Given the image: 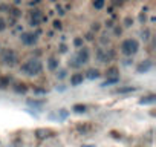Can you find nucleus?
Segmentation results:
<instances>
[{"instance_id": "nucleus-1", "label": "nucleus", "mask_w": 156, "mask_h": 147, "mask_svg": "<svg viewBox=\"0 0 156 147\" xmlns=\"http://www.w3.org/2000/svg\"><path fill=\"white\" fill-rule=\"evenodd\" d=\"M20 72L25 74V75H28V77H37L43 72V63L37 57L28 58L25 63L20 64Z\"/></svg>"}, {"instance_id": "nucleus-2", "label": "nucleus", "mask_w": 156, "mask_h": 147, "mask_svg": "<svg viewBox=\"0 0 156 147\" xmlns=\"http://www.w3.org/2000/svg\"><path fill=\"white\" fill-rule=\"evenodd\" d=\"M139 51V41L136 38H124L119 45V52L124 55V57H133L136 55Z\"/></svg>"}, {"instance_id": "nucleus-3", "label": "nucleus", "mask_w": 156, "mask_h": 147, "mask_svg": "<svg viewBox=\"0 0 156 147\" xmlns=\"http://www.w3.org/2000/svg\"><path fill=\"white\" fill-rule=\"evenodd\" d=\"M89 60H90V51H89V48L83 46V48L78 49V52H76L75 58L72 60V63L69 61V66H72V67L78 69V67H81L83 64L89 63Z\"/></svg>"}, {"instance_id": "nucleus-4", "label": "nucleus", "mask_w": 156, "mask_h": 147, "mask_svg": "<svg viewBox=\"0 0 156 147\" xmlns=\"http://www.w3.org/2000/svg\"><path fill=\"white\" fill-rule=\"evenodd\" d=\"M0 60H2L3 64L9 66V67H14L20 63V58H19V54L12 49V48H5L2 51V55H0Z\"/></svg>"}, {"instance_id": "nucleus-5", "label": "nucleus", "mask_w": 156, "mask_h": 147, "mask_svg": "<svg viewBox=\"0 0 156 147\" xmlns=\"http://www.w3.org/2000/svg\"><path fill=\"white\" fill-rule=\"evenodd\" d=\"M44 22H48V17L43 16V13H41L40 9L34 8V9L29 11V25H31L32 28H38V26H40L41 23H44Z\"/></svg>"}, {"instance_id": "nucleus-6", "label": "nucleus", "mask_w": 156, "mask_h": 147, "mask_svg": "<svg viewBox=\"0 0 156 147\" xmlns=\"http://www.w3.org/2000/svg\"><path fill=\"white\" fill-rule=\"evenodd\" d=\"M57 132L54 129H49V127H38L34 130V136L38 139V141H44V139H49L52 136H55Z\"/></svg>"}, {"instance_id": "nucleus-7", "label": "nucleus", "mask_w": 156, "mask_h": 147, "mask_svg": "<svg viewBox=\"0 0 156 147\" xmlns=\"http://www.w3.org/2000/svg\"><path fill=\"white\" fill-rule=\"evenodd\" d=\"M95 57L100 63H109L113 57H115V52L112 49H103V48H98L95 51Z\"/></svg>"}, {"instance_id": "nucleus-8", "label": "nucleus", "mask_w": 156, "mask_h": 147, "mask_svg": "<svg viewBox=\"0 0 156 147\" xmlns=\"http://www.w3.org/2000/svg\"><path fill=\"white\" fill-rule=\"evenodd\" d=\"M20 41L25 45V46H35L37 41H38V35L35 32H22L20 34Z\"/></svg>"}, {"instance_id": "nucleus-9", "label": "nucleus", "mask_w": 156, "mask_h": 147, "mask_svg": "<svg viewBox=\"0 0 156 147\" xmlns=\"http://www.w3.org/2000/svg\"><path fill=\"white\" fill-rule=\"evenodd\" d=\"M11 88H12V91L16 92V94H19V95H25L28 91H29V84L28 83H25V81H16V83H12L11 84Z\"/></svg>"}, {"instance_id": "nucleus-10", "label": "nucleus", "mask_w": 156, "mask_h": 147, "mask_svg": "<svg viewBox=\"0 0 156 147\" xmlns=\"http://www.w3.org/2000/svg\"><path fill=\"white\" fill-rule=\"evenodd\" d=\"M75 130L80 133V135H87V133H90V132L94 130V126H92L89 121H86V123H78V124L75 126Z\"/></svg>"}, {"instance_id": "nucleus-11", "label": "nucleus", "mask_w": 156, "mask_h": 147, "mask_svg": "<svg viewBox=\"0 0 156 147\" xmlns=\"http://www.w3.org/2000/svg\"><path fill=\"white\" fill-rule=\"evenodd\" d=\"M46 66H48V70H51V72L58 70V67H60V60H58V57H55V55L48 57V60H46Z\"/></svg>"}, {"instance_id": "nucleus-12", "label": "nucleus", "mask_w": 156, "mask_h": 147, "mask_svg": "<svg viewBox=\"0 0 156 147\" xmlns=\"http://www.w3.org/2000/svg\"><path fill=\"white\" fill-rule=\"evenodd\" d=\"M83 81H84V74H81V72H75V74L70 75V86L72 88H76V86L83 84Z\"/></svg>"}, {"instance_id": "nucleus-13", "label": "nucleus", "mask_w": 156, "mask_h": 147, "mask_svg": "<svg viewBox=\"0 0 156 147\" xmlns=\"http://www.w3.org/2000/svg\"><path fill=\"white\" fill-rule=\"evenodd\" d=\"M151 66H153V63H151L150 60H144V61H141V63L136 66V72H138V74H147V72L151 69Z\"/></svg>"}, {"instance_id": "nucleus-14", "label": "nucleus", "mask_w": 156, "mask_h": 147, "mask_svg": "<svg viewBox=\"0 0 156 147\" xmlns=\"http://www.w3.org/2000/svg\"><path fill=\"white\" fill-rule=\"evenodd\" d=\"M12 84V78L5 74H0V91H6Z\"/></svg>"}, {"instance_id": "nucleus-15", "label": "nucleus", "mask_w": 156, "mask_h": 147, "mask_svg": "<svg viewBox=\"0 0 156 147\" xmlns=\"http://www.w3.org/2000/svg\"><path fill=\"white\" fill-rule=\"evenodd\" d=\"M154 101H156V95H154V94H150V95L142 97V98L139 100V104H141V106H145V104H154Z\"/></svg>"}, {"instance_id": "nucleus-16", "label": "nucleus", "mask_w": 156, "mask_h": 147, "mask_svg": "<svg viewBox=\"0 0 156 147\" xmlns=\"http://www.w3.org/2000/svg\"><path fill=\"white\" fill-rule=\"evenodd\" d=\"M72 112H75V113H86L87 112V106L83 104V103H76V104L72 106Z\"/></svg>"}, {"instance_id": "nucleus-17", "label": "nucleus", "mask_w": 156, "mask_h": 147, "mask_svg": "<svg viewBox=\"0 0 156 147\" xmlns=\"http://www.w3.org/2000/svg\"><path fill=\"white\" fill-rule=\"evenodd\" d=\"M100 75H101V74H100V70H98V69H89V70L86 72L84 78H89V80H97Z\"/></svg>"}, {"instance_id": "nucleus-18", "label": "nucleus", "mask_w": 156, "mask_h": 147, "mask_svg": "<svg viewBox=\"0 0 156 147\" xmlns=\"http://www.w3.org/2000/svg\"><path fill=\"white\" fill-rule=\"evenodd\" d=\"M118 83H119V77H107V80L101 83V88H107V86L118 84Z\"/></svg>"}, {"instance_id": "nucleus-19", "label": "nucleus", "mask_w": 156, "mask_h": 147, "mask_svg": "<svg viewBox=\"0 0 156 147\" xmlns=\"http://www.w3.org/2000/svg\"><path fill=\"white\" fill-rule=\"evenodd\" d=\"M106 77H119V69H118V66H110V67H107Z\"/></svg>"}, {"instance_id": "nucleus-20", "label": "nucleus", "mask_w": 156, "mask_h": 147, "mask_svg": "<svg viewBox=\"0 0 156 147\" xmlns=\"http://www.w3.org/2000/svg\"><path fill=\"white\" fill-rule=\"evenodd\" d=\"M135 91H136L135 86H126V88H118V89H115V94H132V92H135Z\"/></svg>"}, {"instance_id": "nucleus-21", "label": "nucleus", "mask_w": 156, "mask_h": 147, "mask_svg": "<svg viewBox=\"0 0 156 147\" xmlns=\"http://www.w3.org/2000/svg\"><path fill=\"white\" fill-rule=\"evenodd\" d=\"M92 6H94L97 11H101V9L106 6V0H92Z\"/></svg>"}, {"instance_id": "nucleus-22", "label": "nucleus", "mask_w": 156, "mask_h": 147, "mask_svg": "<svg viewBox=\"0 0 156 147\" xmlns=\"http://www.w3.org/2000/svg\"><path fill=\"white\" fill-rule=\"evenodd\" d=\"M72 45H73V48L80 49V48H83V46H84V38H83V37H75V38H73V41H72Z\"/></svg>"}, {"instance_id": "nucleus-23", "label": "nucleus", "mask_w": 156, "mask_h": 147, "mask_svg": "<svg viewBox=\"0 0 156 147\" xmlns=\"http://www.w3.org/2000/svg\"><path fill=\"white\" fill-rule=\"evenodd\" d=\"M26 103H28V106H31V107H41V106L44 104V100H28Z\"/></svg>"}, {"instance_id": "nucleus-24", "label": "nucleus", "mask_w": 156, "mask_h": 147, "mask_svg": "<svg viewBox=\"0 0 156 147\" xmlns=\"http://www.w3.org/2000/svg\"><path fill=\"white\" fill-rule=\"evenodd\" d=\"M67 115H69V112H67L66 109H60V110L57 112V118H58V121L66 120V118H67Z\"/></svg>"}, {"instance_id": "nucleus-25", "label": "nucleus", "mask_w": 156, "mask_h": 147, "mask_svg": "<svg viewBox=\"0 0 156 147\" xmlns=\"http://www.w3.org/2000/svg\"><path fill=\"white\" fill-rule=\"evenodd\" d=\"M34 94H37V95H46L48 94V89H44V88H34Z\"/></svg>"}, {"instance_id": "nucleus-26", "label": "nucleus", "mask_w": 156, "mask_h": 147, "mask_svg": "<svg viewBox=\"0 0 156 147\" xmlns=\"http://www.w3.org/2000/svg\"><path fill=\"white\" fill-rule=\"evenodd\" d=\"M6 28H8V25H6V20H5L3 17H0V32L6 31Z\"/></svg>"}, {"instance_id": "nucleus-27", "label": "nucleus", "mask_w": 156, "mask_h": 147, "mask_svg": "<svg viewBox=\"0 0 156 147\" xmlns=\"http://www.w3.org/2000/svg\"><path fill=\"white\" fill-rule=\"evenodd\" d=\"M55 72H57V77H58L60 80H63V78L66 77V74H67L66 69H60V70H55Z\"/></svg>"}, {"instance_id": "nucleus-28", "label": "nucleus", "mask_w": 156, "mask_h": 147, "mask_svg": "<svg viewBox=\"0 0 156 147\" xmlns=\"http://www.w3.org/2000/svg\"><path fill=\"white\" fill-rule=\"evenodd\" d=\"M132 25H133V19H132V17H126V19H124V26H126V28H130Z\"/></svg>"}, {"instance_id": "nucleus-29", "label": "nucleus", "mask_w": 156, "mask_h": 147, "mask_svg": "<svg viewBox=\"0 0 156 147\" xmlns=\"http://www.w3.org/2000/svg\"><path fill=\"white\" fill-rule=\"evenodd\" d=\"M141 35H142V40L147 41V40L150 38V31H148V29H144V31L141 32Z\"/></svg>"}, {"instance_id": "nucleus-30", "label": "nucleus", "mask_w": 156, "mask_h": 147, "mask_svg": "<svg viewBox=\"0 0 156 147\" xmlns=\"http://www.w3.org/2000/svg\"><path fill=\"white\" fill-rule=\"evenodd\" d=\"M52 25H54V29H61V28H63V23H61L60 20H54Z\"/></svg>"}, {"instance_id": "nucleus-31", "label": "nucleus", "mask_w": 156, "mask_h": 147, "mask_svg": "<svg viewBox=\"0 0 156 147\" xmlns=\"http://www.w3.org/2000/svg\"><path fill=\"white\" fill-rule=\"evenodd\" d=\"M145 17H147V14H145V11L142 9V11H141V14H139V22H141V23H144V22H145Z\"/></svg>"}, {"instance_id": "nucleus-32", "label": "nucleus", "mask_w": 156, "mask_h": 147, "mask_svg": "<svg viewBox=\"0 0 156 147\" xmlns=\"http://www.w3.org/2000/svg\"><path fill=\"white\" fill-rule=\"evenodd\" d=\"M124 3V0H112V5H115V6H121Z\"/></svg>"}, {"instance_id": "nucleus-33", "label": "nucleus", "mask_w": 156, "mask_h": 147, "mask_svg": "<svg viewBox=\"0 0 156 147\" xmlns=\"http://www.w3.org/2000/svg\"><path fill=\"white\" fill-rule=\"evenodd\" d=\"M94 37H95V34H94V32H92V31H90V32H87V34H86V40H89V41H90V40H94Z\"/></svg>"}, {"instance_id": "nucleus-34", "label": "nucleus", "mask_w": 156, "mask_h": 147, "mask_svg": "<svg viewBox=\"0 0 156 147\" xmlns=\"http://www.w3.org/2000/svg\"><path fill=\"white\" fill-rule=\"evenodd\" d=\"M100 29V23H94V26H92V32H97Z\"/></svg>"}, {"instance_id": "nucleus-35", "label": "nucleus", "mask_w": 156, "mask_h": 147, "mask_svg": "<svg viewBox=\"0 0 156 147\" xmlns=\"http://www.w3.org/2000/svg\"><path fill=\"white\" fill-rule=\"evenodd\" d=\"M66 51H67V46H66L64 43H61V45H60V52H66Z\"/></svg>"}, {"instance_id": "nucleus-36", "label": "nucleus", "mask_w": 156, "mask_h": 147, "mask_svg": "<svg viewBox=\"0 0 156 147\" xmlns=\"http://www.w3.org/2000/svg\"><path fill=\"white\" fill-rule=\"evenodd\" d=\"M57 13H58L60 16H64V9H63L61 6H57Z\"/></svg>"}, {"instance_id": "nucleus-37", "label": "nucleus", "mask_w": 156, "mask_h": 147, "mask_svg": "<svg viewBox=\"0 0 156 147\" xmlns=\"http://www.w3.org/2000/svg\"><path fill=\"white\" fill-rule=\"evenodd\" d=\"M121 32H122V29L116 26V28H115V35H121Z\"/></svg>"}, {"instance_id": "nucleus-38", "label": "nucleus", "mask_w": 156, "mask_h": 147, "mask_svg": "<svg viewBox=\"0 0 156 147\" xmlns=\"http://www.w3.org/2000/svg\"><path fill=\"white\" fill-rule=\"evenodd\" d=\"M81 147H97L95 144H84V145H81Z\"/></svg>"}, {"instance_id": "nucleus-39", "label": "nucleus", "mask_w": 156, "mask_h": 147, "mask_svg": "<svg viewBox=\"0 0 156 147\" xmlns=\"http://www.w3.org/2000/svg\"><path fill=\"white\" fill-rule=\"evenodd\" d=\"M0 49H2V48H0Z\"/></svg>"}]
</instances>
